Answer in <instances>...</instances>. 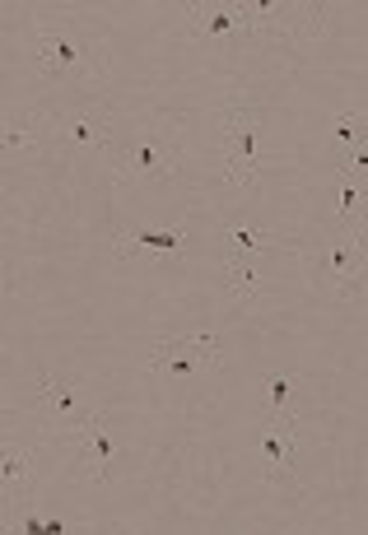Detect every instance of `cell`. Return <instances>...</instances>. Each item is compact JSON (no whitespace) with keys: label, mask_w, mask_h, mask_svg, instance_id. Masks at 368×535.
Instances as JSON below:
<instances>
[{"label":"cell","mask_w":368,"mask_h":535,"mask_svg":"<svg viewBox=\"0 0 368 535\" xmlns=\"http://www.w3.org/2000/svg\"><path fill=\"white\" fill-rule=\"evenodd\" d=\"M257 131L261 112L257 107H233L224 121V154H229V182L247 187L257 177Z\"/></svg>","instance_id":"cell-1"},{"label":"cell","mask_w":368,"mask_h":535,"mask_svg":"<svg viewBox=\"0 0 368 535\" xmlns=\"http://www.w3.org/2000/svg\"><path fill=\"white\" fill-rule=\"evenodd\" d=\"M322 270H327V280L336 289H355L359 275H364V242L355 233H341L327 247V256H322Z\"/></svg>","instance_id":"cell-6"},{"label":"cell","mask_w":368,"mask_h":535,"mask_svg":"<svg viewBox=\"0 0 368 535\" xmlns=\"http://www.w3.org/2000/svg\"><path fill=\"white\" fill-rule=\"evenodd\" d=\"M289 391H294V377H289V373L271 377V410H275V415H280V410H285V401H289Z\"/></svg>","instance_id":"cell-16"},{"label":"cell","mask_w":368,"mask_h":535,"mask_svg":"<svg viewBox=\"0 0 368 535\" xmlns=\"http://www.w3.org/2000/svg\"><path fill=\"white\" fill-rule=\"evenodd\" d=\"M233 247H238V252H261L266 238H261L257 228H238V233H233Z\"/></svg>","instance_id":"cell-17"},{"label":"cell","mask_w":368,"mask_h":535,"mask_svg":"<svg viewBox=\"0 0 368 535\" xmlns=\"http://www.w3.org/2000/svg\"><path fill=\"white\" fill-rule=\"evenodd\" d=\"M182 238H187L182 228H173V233H154V228H140V233H122L117 252H122V256H136V252H178Z\"/></svg>","instance_id":"cell-9"},{"label":"cell","mask_w":368,"mask_h":535,"mask_svg":"<svg viewBox=\"0 0 368 535\" xmlns=\"http://www.w3.org/2000/svg\"><path fill=\"white\" fill-rule=\"evenodd\" d=\"M61 131H66L70 140H80V145H108V131H103L98 117H66Z\"/></svg>","instance_id":"cell-11"},{"label":"cell","mask_w":368,"mask_h":535,"mask_svg":"<svg viewBox=\"0 0 368 535\" xmlns=\"http://www.w3.org/2000/svg\"><path fill=\"white\" fill-rule=\"evenodd\" d=\"M341 214L345 219H359V214H364V182H345L341 187Z\"/></svg>","instance_id":"cell-15"},{"label":"cell","mask_w":368,"mask_h":535,"mask_svg":"<svg viewBox=\"0 0 368 535\" xmlns=\"http://www.w3.org/2000/svg\"><path fill=\"white\" fill-rule=\"evenodd\" d=\"M112 163H117V177H168L178 159L159 140H131V145L112 149Z\"/></svg>","instance_id":"cell-5"},{"label":"cell","mask_w":368,"mask_h":535,"mask_svg":"<svg viewBox=\"0 0 368 535\" xmlns=\"http://www.w3.org/2000/svg\"><path fill=\"white\" fill-rule=\"evenodd\" d=\"M219 359V340L215 335H182V340H159L150 354V368L154 373H168V377H187L196 368Z\"/></svg>","instance_id":"cell-3"},{"label":"cell","mask_w":368,"mask_h":535,"mask_svg":"<svg viewBox=\"0 0 368 535\" xmlns=\"http://www.w3.org/2000/svg\"><path fill=\"white\" fill-rule=\"evenodd\" d=\"M28 466H33V452H28V447H19V452H0V484L24 480Z\"/></svg>","instance_id":"cell-13"},{"label":"cell","mask_w":368,"mask_h":535,"mask_svg":"<svg viewBox=\"0 0 368 535\" xmlns=\"http://www.w3.org/2000/svg\"><path fill=\"white\" fill-rule=\"evenodd\" d=\"M191 33H201V38H219V33H233V28H275L271 19H261L266 14V5L261 10H252V5H191Z\"/></svg>","instance_id":"cell-4"},{"label":"cell","mask_w":368,"mask_h":535,"mask_svg":"<svg viewBox=\"0 0 368 535\" xmlns=\"http://www.w3.org/2000/svg\"><path fill=\"white\" fill-rule=\"evenodd\" d=\"M359 121H364V117H359V112H345V117H341V121H336V140H355V131H359Z\"/></svg>","instance_id":"cell-18"},{"label":"cell","mask_w":368,"mask_h":535,"mask_svg":"<svg viewBox=\"0 0 368 535\" xmlns=\"http://www.w3.org/2000/svg\"><path fill=\"white\" fill-rule=\"evenodd\" d=\"M38 70H47V75H89V80L103 75V70L89 61V52L80 47V38L61 24H47L38 33Z\"/></svg>","instance_id":"cell-2"},{"label":"cell","mask_w":368,"mask_h":535,"mask_svg":"<svg viewBox=\"0 0 368 535\" xmlns=\"http://www.w3.org/2000/svg\"><path fill=\"white\" fill-rule=\"evenodd\" d=\"M28 140H38V117H24L14 131L0 135V149H24Z\"/></svg>","instance_id":"cell-14"},{"label":"cell","mask_w":368,"mask_h":535,"mask_svg":"<svg viewBox=\"0 0 368 535\" xmlns=\"http://www.w3.org/2000/svg\"><path fill=\"white\" fill-rule=\"evenodd\" d=\"M261 452L271 461V475H285L289 452H294V428H266V433H261Z\"/></svg>","instance_id":"cell-10"},{"label":"cell","mask_w":368,"mask_h":535,"mask_svg":"<svg viewBox=\"0 0 368 535\" xmlns=\"http://www.w3.org/2000/svg\"><path fill=\"white\" fill-rule=\"evenodd\" d=\"M229 280L238 284V289H252V270H247V266H233V270H229Z\"/></svg>","instance_id":"cell-19"},{"label":"cell","mask_w":368,"mask_h":535,"mask_svg":"<svg viewBox=\"0 0 368 535\" xmlns=\"http://www.w3.org/2000/svg\"><path fill=\"white\" fill-rule=\"evenodd\" d=\"M5 535H47V517H38V508H33V503H14Z\"/></svg>","instance_id":"cell-12"},{"label":"cell","mask_w":368,"mask_h":535,"mask_svg":"<svg viewBox=\"0 0 368 535\" xmlns=\"http://www.w3.org/2000/svg\"><path fill=\"white\" fill-rule=\"evenodd\" d=\"M70 438H84L89 442V461H94V480H108V466H112V438H108V424L98 415L84 419Z\"/></svg>","instance_id":"cell-8"},{"label":"cell","mask_w":368,"mask_h":535,"mask_svg":"<svg viewBox=\"0 0 368 535\" xmlns=\"http://www.w3.org/2000/svg\"><path fill=\"white\" fill-rule=\"evenodd\" d=\"M38 396H42V405H47V415H52V428H61V433H75V428L89 419V415L80 410V396H75V387H70V382L42 377Z\"/></svg>","instance_id":"cell-7"}]
</instances>
